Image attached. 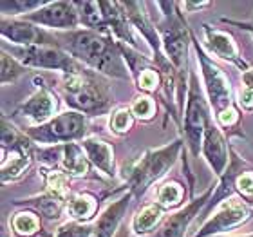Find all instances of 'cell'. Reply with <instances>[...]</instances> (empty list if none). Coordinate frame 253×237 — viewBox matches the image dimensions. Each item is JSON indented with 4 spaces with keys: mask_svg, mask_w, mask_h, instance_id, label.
Returning a JSON list of instances; mask_svg holds the SVG:
<instances>
[{
    "mask_svg": "<svg viewBox=\"0 0 253 237\" xmlns=\"http://www.w3.org/2000/svg\"><path fill=\"white\" fill-rule=\"evenodd\" d=\"M62 96L71 111L82 112L87 118L105 116L114 111V96L107 82L89 67L63 76Z\"/></svg>",
    "mask_w": 253,
    "mask_h": 237,
    "instance_id": "7a4b0ae2",
    "label": "cell"
},
{
    "mask_svg": "<svg viewBox=\"0 0 253 237\" xmlns=\"http://www.w3.org/2000/svg\"><path fill=\"white\" fill-rule=\"evenodd\" d=\"M252 24H253V18H252Z\"/></svg>",
    "mask_w": 253,
    "mask_h": 237,
    "instance_id": "b9f144b4",
    "label": "cell"
},
{
    "mask_svg": "<svg viewBox=\"0 0 253 237\" xmlns=\"http://www.w3.org/2000/svg\"><path fill=\"white\" fill-rule=\"evenodd\" d=\"M116 237H132V232H130V228H126V227H122L120 230H118Z\"/></svg>",
    "mask_w": 253,
    "mask_h": 237,
    "instance_id": "f35d334b",
    "label": "cell"
},
{
    "mask_svg": "<svg viewBox=\"0 0 253 237\" xmlns=\"http://www.w3.org/2000/svg\"><path fill=\"white\" fill-rule=\"evenodd\" d=\"M243 85L253 89V67H250L248 71H244L243 73Z\"/></svg>",
    "mask_w": 253,
    "mask_h": 237,
    "instance_id": "74e56055",
    "label": "cell"
},
{
    "mask_svg": "<svg viewBox=\"0 0 253 237\" xmlns=\"http://www.w3.org/2000/svg\"><path fill=\"white\" fill-rule=\"evenodd\" d=\"M192 47H194L195 58L201 67V76L205 82V95L208 98L210 109L215 112V116L224 109L233 105V89L230 84V78L226 73L210 58V54L206 53L205 46H201L197 37L192 31Z\"/></svg>",
    "mask_w": 253,
    "mask_h": 237,
    "instance_id": "52a82bcc",
    "label": "cell"
},
{
    "mask_svg": "<svg viewBox=\"0 0 253 237\" xmlns=\"http://www.w3.org/2000/svg\"><path fill=\"white\" fill-rule=\"evenodd\" d=\"M203 33H205V46L208 49V53L224 60V62L237 65L243 71H248L250 65L241 56L239 46L235 42V38L232 37V33L224 31L221 27L211 26V24H203Z\"/></svg>",
    "mask_w": 253,
    "mask_h": 237,
    "instance_id": "9a60e30c",
    "label": "cell"
},
{
    "mask_svg": "<svg viewBox=\"0 0 253 237\" xmlns=\"http://www.w3.org/2000/svg\"><path fill=\"white\" fill-rule=\"evenodd\" d=\"M29 140L38 145H65L84 142L89 134V118L76 111L60 112L43 125L24 129Z\"/></svg>",
    "mask_w": 253,
    "mask_h": 237,
    "instance_id": "8992f818",
    "label": "cell"
},
{
    "mask_svg": "<svg viewBox=\"0 0 253 237\" xmlns=\"http://www.w3.org/2000/svg\"><path fill=\"white\" fill-rule=\"evenodd\" d=\"M183 148H185V140L179 138L163 147L148 148L141 156L132 159L128 167H125L122 172V178L132 197L141 199L154 183L163 179L167 172L177 163Z\"/></svg>",
    "mask_w": 253,
    "mask_h": 237,
    "instance_id": "3957f363",
    "label": "cell"
},
{
    "mask_svg": "<svg viewBox=\"0 0 253 237\" xmlns=\"http://www.w3.org/2000/svg\"><path fill=\"white\" fill-rule=\"evenodd\" d=\"M252 206H253V205H252Z\"/></svg>",
    "mask_w": 253,
    "mask_h": 237,
    "instance_id": "7bdbcfd3",
    "label": "cell"
},
{
    "mask_svg": "<svg viewBox=\"0 0 253 237\" xmlns=\"http://www.w3.org/2000/svg\"><path fill=\"white\" fill-rule=\"evenodd\" d=\"M213 190H215V187H210L199 197H194L186 206H181L179 210L169 214L165 217V221L159 225L158 232L148 237H185L188 232V227L195 221V217H199V214H203L205 206L208 205Z\"/></svg>",
    "mask_w": 253,
    "mask_h": 237,
    "instance_id": "4fadbf2b",
    "label": "cell"
},
{
    "mask_svg": "<svg viewBox=\"0 0 253 237\" xmlns=\"http://www.w3.org/2000/svg\"><path fill=\"white\" fill-rule=\"evenodd\" d=\"M210 103L203 93L197 80V74L190 71L188 78V95H186V107L183 111V134H185L186 148L190 150L192 158H197L203 148V140L208 131V127L213 120L210 116Z\"/></svg>",
    "mask_w": 253,
    "mask_h": 237,
    "instance_id": "5b68a950",
    "label": "cell"
},
{
    "mask_svg": "<svg viewBox=\"0 0 253 237\" xmlns=\"http://www.w3.org/2000/svg\"><path fill=\"white\" fill-rule=\"evenodd\" d=\"M235 100H237V105L246 112L253 111V89L246 87V85H241L235 93Z\"/></svg>",
    "mask_w": 253,
    "mask_h": 237,
    "instance_id": "e575fe53",
    "label": "cell"
},
{
    "mask_svg": "<svg viewBox=\"0 0 253 237\" xmlns=\"http://www.w3.org/2000/svg\"><path fill=\"white\" fill-rule=\"evenodd\" d=\"M2 150L11 152V150H22V152H35L33 142L29 140L26 132L16 129L13 121L7 120V116H2Z\"/></svg>",
    "mask_w": 253,
    "mask_h": 237,
    "instance_id": "d4e9b609",
    "label": "cell"
},
{
    "mask_svg": "<svg viewBox=\"0 0 253 237\" xmlns=\"http://www.w3.org/2000/svg\"><path fill=\"white\" fill-rule=\"evenodd\" d=\"M35 158L43 169L62 170L71 178L100 179V174L94 172V167L85 156L80 143H65V145H53V147L35 148Z\"/></svg>",
    "mask_w": 253,
    "mask_h": 237,
    "instance_id": "ba28073f",
    "label": "cell"
},
{
    "mask_svg": "<svg viewBox=\"0 0 253 237\" xmlns=\"http://www.w3.org/2000/svg\"><path fill=\"white\" fill-rule=\"evenodd\" d=\"M42 174L43 179H45V192H49L51 195H56L63 201H69L73 178L56 169H42Z\"/></svg>",
    "mask_w": 253,
    "mask_h": 237,
    "instance_id": "4316f807",
    "label": "cell"
},
{
    "mask_svg": "<svg viewBox=\"0 0 253 237\" xmlns=\"http://www.w3.org/2000/svg\"><path fill=\"white\" fill-rule=\"evenodd\" d=\"M130 112L134 114V118L139 121H150L156 118V112H158V103L150 95H139L136 96L132 103L128 105Z\"/></svg>",
    "mask_w": 253,
    "mask_h": 237,
    "instance_id": "f546056e",
    "label": "cell"
},
{
    "mask_svg": "<svg viewBox=\"0 0 253 237\" xmlns=\"http://www.w3.org/2000/svg\"><path fill=\"white\" fill-rule=\"evenodd\" d=\"M208 5H211V2H179L181 9H186V11H199L208 7Z\"/></svg>",
    "mask_w": 253,
    "mask_h": 237,
    "instance_id": "d590c367",
    "label": "cell"
},
{
    "mask_svg": "<svg viewBox=\"0 0 253 237\" xmlns=\"http://www.w3.org/2000/svg\"><path fill=\"white\" fill-rule=\"evenodd\" d=\"M47 4V0H0L2 18H16L35 13Z\"/></svg>",
    "mask_w": 253,
    "mask_h": 237,
    "instance_id": "83f0119b",
    "label": "cell"
},
{
    "mask_svg": "<svg viewBox=\"0 0 253 237\" xmlns=\"http://www.w3.org/2000/svg\"><path fill=\"white\" fill-rule=\"evenodd\" d=\"M35 152H22V150H11L5 152L2 150V183H9L15 179L22 178L26 170L31 167Z\"/></svg>",
    "mask_w": 253,
    "mask_h": 237,
    "instance_id": "7402d4cb",
    "label": "cell"
},
{
    "mask_svg": "<svg viewBox=\"0 0 253 237\" xmlns=\"http://www.w3.org/2000/svg\"><path fill=\"white\" fill-rule=\"evenodd\" d=\"M13 203L20 208H29V210L37 212L38 216L45 217V219H58L67 208V201L60 199L56 195H51L49 192L31 195L26 199H16Z\"/></svg>",
    "mask_w": 253,
    "mask_h": 237,
    "instance_id": "ffe728a7",
    "label": "cell"
},
{
    "mask_svg": "<svg viewBox=\"0 0 253 237\" xmlns=\"http://www.w3.org/2000/svg\"><path fill=\"white\" fill-rule=\"evenodd\" d=\"M29 71V67H26L22 62L15 58V56H11L7 51L2 49V76H0V82L2 85L5 84H15L16 80L24 76V74Z\"/></svg>",
    "mask_w": 253,
    "mask_h": 237,
    "instance_id": "f1b7e54d",
    "label": "cell"
},
{
    "mask_svg": "<svg viewBox=\"0 0 253 237\" xmlns=\"http://www.w3.org/2000/svg\"><path fill=\"white\" fill-rule=\"evenodd\" d=\"M165 210L163 206H159L156 201L145 203L143 206H139L130 221V232L134 237H148L152 236L154 230H158L159 225L165 221Z\"/></svg>",
    "mask_w": 253,
    "mask_h": 237,
    "instance_id": "d6986e66",
    "label": "cell"
},
{
    "mask_svg": "<svg viewBox=\"0 0 253 237\" xmlns=\"http://www.w3.org/2000/svg\"><path fill=\"white\" fill-rule=\"evenodd\" d=\"M215 237H253V234H248V236H215Z\"/></svg>",
    "mask_w": 253,
    "mask_h": 237,
    "instance_id": "ab89813d",
    "label": "cell"
},
{
    "mask_svg": "<svg viewBox=\"0 0 253 237\" xmlns=\"http://www.w3.org/2000/svg\"><path fill=\"white\" fill-rule=\"evenodd\" d=\"M222 24H228V26H237L241 27V29H244V31L252 33L253 37V24L252 22H239V20H228V18H221Z\"/></svg>",
    "mask_w": 253,
    "mask_h": 237,
    "instance_id": "8d00e7d4",
    "label": "cell"
},
{
    "mask_svg": "<svg viewBox=\"0 0 253 237\" xmlns=\"http://www.w3.org/2000/svg\"><path fill=\"white\" fill-rule=\"evenodd\" d=\"M239 121H241V114H239V109L235 105L228 107V109H224V111L219 112L215 116V123L226 132L233 131L239 125Z\"/></svg>",
    "mask_w": 253,
    "mask_h": 237,
    "instance_id": "836d02e7",
    "label": "cell"
},
{
    "mask_svg": "<svg viewBox=\"0 0 253 237\" xmlns=\"http://www.w3.org/2000/svg\"><path fill=\"white\" fill-rule=\"evenodd\" d=\"M158 31L161 37L163 53L175 69L179 80L185 85H188L190 67H188V54L192 47V29L186 26L183 13H181L179 2L170 15L163 16L158 24Z\"/></svg>",
    "mask_w": 253,
    "mask_h": 237,
    "instance_id": "277c9868",
    "label": "cell"
},
{
    "mask_svg": "<svg viewBox=\"0 0 253 237\" xmlns=\"http://www.w3.org/2000/svg\"><path fill=\"white\" fill-rule=\"evenodd\" d=\"M9 228L15 237H35L42 232V219L37 212L20 208L9 216Z\"/></svg>",
    "mask_w": 253,
    "mask_h": 237,
    "instance_id": "603a6c76",
    "label": "cell"
},
{
    "mask_svg": "<svg viewBox=\"0 0 253 237\" xmlns=\"http://www.w3.org/2000/svg\"><path fill=\"white\" fill-rule=\"evenodd\" d=\"M24 20L33 22L40 27H49V29H58V31H76L80 24V15L74 2L67 0H56V2H47L35 13L22 16Z\"/></svg>",
    "mask_w": 253,
    "mask_h": 237,
    "instance_id": "8fae6325",
    "label": "cell"
},
{
    "mask_svg": "<svg viewBox=\"0 0 253 237\" xmlns=\"http://www.w3.org/2000/svg\"><path fill=\"white\" fill-rule=\"evenodd\" d=\"M0 35L4 40H9L20 47H35V46L58 47V40L54 35H49L40 26L24 20V18H2Z\"/></svg>",
    "mask_w": 253,
    "mask_h": 237,
    "instance_id": "7c38bea8",
    "label": "cell"
},
{
    "mask_svg": "<svg viewBox=\"0 0 253 237\" xmlns=\"http://www.w3.org/2000/svg\"><path fill=\"white\" fill-rule=\"evenodd\" d=\"M134 114L130 112L128 107H116L114 111L111 112V118H109V127L111 131L116 134V136H125L126 132L134 127Z\"/></svg>",
    "mask_w": 253,
    "mask_h": 237,
    "instance_id": "4dcf8cb0",
    "label": "cell"
},
{
    "mask_svg": "<svg viewBox=\"0 0 253 237\" xmlns=\"http://www.w3.org/2000/svg\"><path fill=\"white\" fill-rule=\"evenodd\" d=\"M35 84H37L35 93L22 105L16 107L15 114L27 118L37 125H43V123H47L49 120H53L56 116L60 101L58 96L54 95V91L49 89V85L43 84L42 78H35Z\"/></svg>",
    "mask_w": 253,
    "mask_h": 237,
    "instance_id": "5bb4252c",
    "label": "cell"
},
{
    "mask_svg": "<svg viewBox=\"0 0 253 237\" xmlns=\"http://www.w3.org/2000/svg\"><path fill=\"white\" fill-rule=\"evenodd\" d=\"M132 199H134L132 194L126 190L122 197H118L116 201L109 203L103 208V212L98 216V219H96L92 237H116L118 230L122 228V221Z\"/></svg>",
    "mask_w": 253,
    "mask_h": 237,
    "instance_id": "e0dca14e",
    "label": "cell"
},
{
    "mask_svg": "<svg viewBox=\"0 0 253 237\" xmlns=\"http://www.w3.org/2000/svg\"><path fill=\"white\" fill-rule=\"evenodd\" d=\"M203 158L206 159V163L210 165L211 172L221 178L226 172L230 159H232V148L228 145L224 132L217 123L211 121L208 131L203 140V148H201Z\"/></svg>",
    "mask_w": 253,
    "mask_h": 237,
    "instance_id": "2e32d148",
    "label": "cell"
},
{
    "mask_svg": "<svg viewBox=\"0 0 253 237\" xmlns=\"http://www.w3.org/2000/svg\"><path fill=\"white\" fill-rule=\"evenodd\" d=\"M235 190H237V195H241L246 203L253 205V167L252 165L239 174L237 181H235Z\"/></svg>",
    "mask_w": 253,
    "mask_h": 237,
    "instance_id": "d6a6232c",
    "label": "cell"
},
{
    "mask_svg": "<svg viewBox=\"0 0 253 237\" xmlns=\"http://www.w3.org/2000/svg\"><path fill=\"white\" fill-rule=\"evenodd\" d=\"M100 199L90 192H78L69 197L65 214L71 217V221L90 223L98 214Z\"/></svg>",
    "mask_w": 253,
    "mask_h": 237,
    "instance_id": "44dd1931",
    "label": "cell"
},
{
    "mask_svg": "<svg viewBox=\"0 0 253 237\" xmlns=\"http://www.w3.org/2000/svg\"><path fill=\"white\" fill-rule=\"evenodd\" d=\"M94 225L80 221H67L54 230V237H92Z\"/></svg>",
    "mask_w": 253,
    "mask_h": 237,
    "instance_id": "1f68e13d",
    "label": "cell"
},
{
    "mask_svg": "<svg viewBox=\"0 0 253 237\" xmlns=\"http://www.w3.org/2000/svg\"><path fill=\"white\" fill-rule=\"evenodd\" d=\"M185 185H181L175 179H169L158 187L156 192V203L159 206H163L165 210H179L181 203L185 199Z\"/></svg>",
    "mask_w": 253,
    "mask_h": 237,
    "instance_id": "484cf974",
    "label": "cell"
},
{
    "mask_svg": "<svg viewBox=\"0 0 253 237\" xmlns=\"http://www.w3.org/2000/svg\"><path fill=\"white\" fill-rule=\"evenodd\" d=\"M42 236H43V237H54L53 234H49V232H42Z\"/></svg>",
    "mask_w": 253,
    "mask_h": 237,
    "instance_id": "60d3db41",
    "label": "cell"
},
{
    "mask_svg": "<svg viewBox=\"0 0 253 237\" xmlns=\"http://www.w3.org/2000/svg\"><path fill=\"white\" fill-rule=\"evenodd\" d=\"M74 4H76V9H78L80 24L85 26V29L96 31V33H103V35H111L109 26H107V22H105V16H103V11H101L100 2L85 0V2H74Z\"/></svg>",
    "mask_w": 253,
    "mask_h": 237,
    "instance_id": "cb8c5ba5",
    "label": "cell"
},
{
    "mask_svg": "<svg viewBox=\"0 0 253 237\" xmlns=\"http://www.w3.org/2000/svg\"><path fill=\"white\" fill-rule=\"evenodd\" d=\"M80 145L96 170H100L107 178L116 176V158H114V147L111 143L105 142L103 138L87 136L84 142H80Z\"/></svg>",
    "mask_w": 253,
    "mask_h": 237,
    "instance_id": "ac0fdd59",
    "label": "cell"
},
{
    "mask_svg": "<svg viewBox=\"0 0 253 237\" xmlns=\"http://www.w3.org/2000/svg\"><path fill=\"white\" fill-rule=\"evenodd\" d=\"M253 219V206L241 197L233 195L230 199L217 206L211 216L199 227V230L192 237H215L226 236L235 228L243 227Z\"/></svg>",
    "mask_w": 253,
    "mask_h": 237,
    "instance_id": "30bf717a",
    "label": "cell"
},
{
    "mask_svg": "<svg viewBox=\"0 0 253 237\" xmlns=\"http://www.w3.org/2000/svg\"><path fill=\"white\" fill-rule=\"evenodd\" d=\"M54 37L58 40V47L67 51L85 67L92 69L98 74H105L109 78H130V71L120 51V44L111 35L76 29L69 33H56Z\"/></svg>",
    "mask_w": 253,
    "mask_h": 237,
    "instance_id": "6da1fadb",
    "label": "cell"
},
{
    "mask_svg": "<svg viewBox=\"0 0 253 237\" xmlns=\"http://www.w3.org/2000/svg\"><path fill=\"white\" fill-rule=\"evenodd\" d=\"M4 51L15 56L29 69H45V71H60L62 76H69L82 71L84 63L74 60L67 51L62 47H45V46H35V47H20L11 46L9 49L2 47Z\"/></svg>",
    "mask_w": 253,
    "mask_h": 237,
    "instance_id": "9c48e42d",
    "label": "cell"
}]
</instances>
